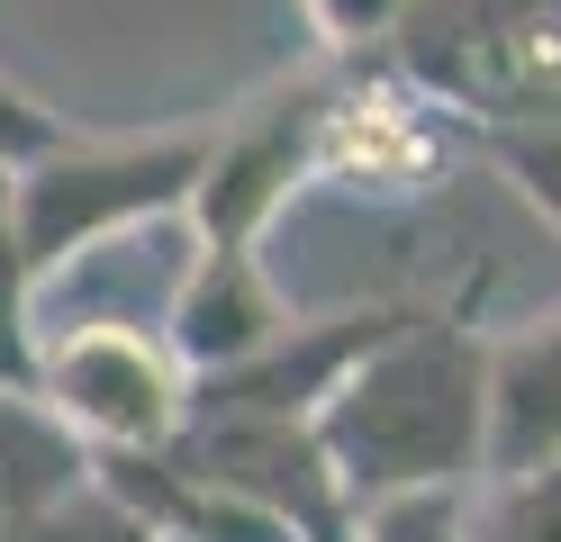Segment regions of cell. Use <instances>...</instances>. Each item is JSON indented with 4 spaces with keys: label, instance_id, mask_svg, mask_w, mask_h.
Segmentation results:
<instances>
[{
    "label": "cell",
    "instance_id": "obj_1",
    "mask_svg": "<svg viewBox=\"0 0 561 542\" xmlns=\"http://www.w3.org/2000/svg\"><path fill=\"white\" fill-rule=\"evenodd\" d=\"M327 470L344 480L354 516L380 497H471L489 470V335L471 308H408L318 416Z\"/></svg>",
    "mask_w": 561,
    "mask_h": 542
},
{
    "label": "cell",
    "instance_id": "obj_2",
    "mask_svg": "<svg viewBox=\"0 0 561 542\" xmlns=\"http://www.w3.org/2000/svg\"><path fill=\"white\" fill-rule=\"evenodd\" d=\"M199 163H208V118L199 127H154V136H82V127H64L37 163L10 172V217H19L27 272L55 280L64 263H91L110 235L182 217Z\"/></svg>",
    "mask_w": 561,
    "mask_h": 542
},
{
    "label": "cell",
    "instance_id": "obj_3",
    "mask_svg": "<svg viewBox=\"0 0 561 542\" xmlns=\"http://www.w3.org/2000/svg\"><path fill=\"white\" fill-rule=\"evenodd\" d=\"M380 64L453 127H561V0H408Z\"/></svg>",
    "mask_w": 561,
    "mask_h": 542
},
{
    "label": "cell",
    "instance_id": "obj_4",
    "mask_svg": "<svg viewBox=\"0 0 561 542\" xmlns=\"http://www.w3.org/2000/svg\"><path fill=\"white\" fill-rule=\"evenodd\" d=\"M27 397L91 461H146L182 434L191 371L163 353V325L146 316H73V325H37Z\"/></svg>",
    "mask_w": 561,
    "mask_h": 542
},
{
    "label": "cell",
    "instance_id": "obj_5",
    "mask_svg": "<svg viewBox=\"0 0 561 542\" xmlns=\"http://www.w3.org/2000/svg\"><path fill=\"white\" fill-rule=\"evenodd\" d=\"M335 72H299V82H272L254 108L236 118H208V163L191 181L182 227L208 253H254L272 235V217L290 208V191H308V136H318Z\"/></svg>",
    "mask_w": 561,
    "mask_h": 542
},
{
    "label": "cell",
    "instance_id": "obj_6",
    "mask_svg": "<svg viewBox=\"0 0 561 542\" xmlns=\"http://www.w3.org/2000/svg\"><path fill=\"white\" fill-rule=\"evenodd\" d=\"M290 325L299 316L272 289L263 253H208V244H191L182 280H172V308H163V353L182 361L191 380H218V371H244L254 353H272Z\"/></svg>",
    "mask_w": 561,
    "mask_h": 542
},
{
    "label": "cell",
    "instance_id": "obj_7",
    "mask_svg": "<svg viewBox=\"0 0 561 542\" xmlns=\"http://www.w3.org/2000/svg\"><path fill=\"white\" fill-rule=\"evenodd\" d=\"M561 452V308L535 316L525 335H489V470L516 480Z\"/></svg>",
    "mask_w": 561,
    "mask_h": 542
},
{
    "label": "cell",
    "instance_id": "obj_8",
    "mask_svg": "<svg viewBox=\"0 0 561 542\" xmlns=\"http://www.w3.org/2000/svg\"><path fill=\"white\" fill-rule=\"evenodd\" d=\"M91 488V452L27 389H0V533Z\"/></svg>",
    "mask_w": 561,
    "mask_h": 542
},
{
    "label": "cell",
    "instance_id": "obj_9",
    "mask_svg": "<svg viewBox=\"0 0 561 542\" xmlns=\"http://www.w3.org/2000/svg\"><path fill=\"white\" fill-rule=\"evenodd\" d=\"M462 533L471 542H561V452L516 470V480H480L462 497Z\"/></svg>",
    "mask_w": 561,
    "mask_h": 542
},
{
    "label": "cell",
    "instance_id": "obj_10",
    "mask_svg": "<svg viewBox=\"0 0 561 542\" xmlns=\"http://www.w3.org/2000/svg\"><path fill=\"white\" fill-rule=\"evenodd\" d=\"M27 361H37V272L19 253L10 163H0V389H27Z\"/></svg>",
    "mask_w": 561,
    "mask_h": 542
},
{
    "label": "cell",
    "instance_id": "obj_11",
    "mask_svg": "<svg viewBox=\"0 0 561 542\" xmlns=\"http://www.w3.org/2000/svg\"><path fill=\"white\" fill-rule=\"evenodd\" d=\"M462 136L552 217V235H561V127H462Z\"/></svg>",
    "mask_w": 561,
    "mask_h": 542
},
{
    "label": "cell",
    "instance_id": "obj_12",
    "mask_svg": "<svg viewBox=\"0 0 561 542\" xmlns=\"http://www.w3.org/2000/svg\"><path fill=\"white\" fill-rule=\"evenodd\" d=\"M399 10H408V0H299L308 36H318L327 55H344V64H371L380 46H390Z\"/></svg>",
    "mask_w": 561,
    "mask_h": 542
},
{
    "label": "cell",
    "instance_id": "obj_13",
    "mask_svg": "<svg viewBox=\"0 0 561 542\" xmlns=\"http://www.w3.org/2000/svg\"><path fill=\"white\" fill-rule=\"evenodd\" d=\"M354 542H471L462 497H380L354 516Z\"/></svg>",
    "mask_w": 561,
    "mask_h": 542
},
{
    "label": "cell",
    "instance_id": "obj_14",
    "mask_svg": "<svg viewBox=\"0 0 561 542\" xmlns=\"http://www.w3.org/2000/svg\"><path fill=\"white\" fill-rule=\"evenodd\" d=\"M55 136H64V118H55L46 100H27L10 72H0V163H10V172H19V163H37Z\"/></svg>",
    "mask_w": 561,
    "mask_h": 542
},
{
    "label": "cell",
    "instance_id": "obj_15",
    "mask_svg": "<svg viewBox=\"0 0 561 542\" xmlns=\"http://www.w3.org/2000/svg\"><path fill=\"white\" fill-rule=\"evenodd\" d=\"M154 542H172V533H154Z\"/></svg>",
    "mask_w": 561,
    "mask_h": 542
}]
</instances>
